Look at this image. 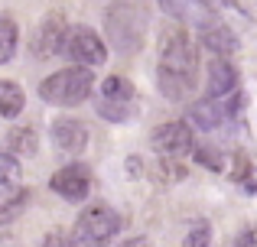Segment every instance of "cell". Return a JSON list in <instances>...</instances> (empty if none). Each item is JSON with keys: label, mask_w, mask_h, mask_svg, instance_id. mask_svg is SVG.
<instances>
[{"label": "cell", "mask_w": 257, "mask_h": 247, "mask_svg": "<svg viewBox=\"0 0 257 247\" xmlns=\"http://www.w3.org/2000/svg\"><path fill=\"white\" fill-rule=\"evenodd\" d=\"M166 17L179 20V23L199 26V30H208L215 26V10L208 7V0H160Z\"/></svg>", "instance_id": "obj_8"}, {"label": "cell", "mask_w": 257, "mask_h": 247, "mask_svg": "<svg viewBox=\"0 0 257 247\" xmlns=\"http://www.w3.org/2000/svg\"><path fill=\"white\" fill-rule=\"evenodd\" d=\"M195 159H199L205 169L225 172V176H228V166H231V156H228V153H221L218 146H195Z\"/></svg>", "instance_id": "obj_17"}, {"label": "cell", "mask_w": 257, "mask_h": 247, "mask_svg": "<svg viewBox=\"0 0 257 247\" xmlns=\"http://www.w3.org/2000/svg\"><path fill=\"white\" fill-rule=\"evenodd\" d=\"M49 133H52V143L62 153H78V150H85V143H88L85 124L75 121V117H59V121H52Z\"/></svg>", "instance_id": "obj_10"}, {"label": "cell", "mask_w": 257, "mask_h": 247, "mask_svg": "<svg viewBox=\"0 0 257 247\" xmlns=\"http://www.w3.org/2000/svg\"><path fill=\"white\" fill-rule=\"evenodd\" d=\"M17 23L10 17H0V65H7L17 52Z\"/></svg>", "instance_id": "obj_18"}, {"label": "cell", "mask_w": 257, "mask_h": 247, "mask_svg": "<svg viewBox=\"0 0 257 247\" xmlns=\"http://www.w3.org/2000/svg\"><path fill=\"white\" fill-rule=\"evenodd\" d=\"M98 114L104 117V121H114V124H120V121H127V114H131V104L127 101H114V98H98Z\"/></svg>", "instance_id": "obj_20"}, {"label": "cell", "mask_w": 257, "mask_h": 247, "mask_svg": "<svg viewBox=\"0 0 257 247\" xmlns=\"http://www.w3.org/2000/svg\"><path fill=\"white\" fill-rule=\"evenodd\" d=\"M49 189L56 192V195H62L65 202H82L88 195V189H91V172H88V166H65V169H59L56 176L49 179Z\"/></svg>", "instance_id": "obj_7"}, {"label": "cell", "mask_w": 257, "mask_h": 247, "mask_svg": "<svg viewBox=\"0 0 257 247\" xmlns=\"http://www.w3.org/2000/svg\"><path fill=\"white\" fill-rule=\"evenodd\" d=\"M7 153H13V156H33V153L39 150V133L33 130V127H13L10 133H7Z\"/></svg>", "instance_id": "obj_14"}, {"label": "cell", "mask_w": 257, "mask_h": 247, "mask_svg": "<svg viewBox=\"0 0 257 247\" xmlns=\"http://www.w3.org/2000/svg\"><path fill=\"white\" fill-rule=\"evenodd\" d=\"M101 98H114V101H134V85L127 82V78L120 75H111L104 78V85H101Z\"/></svg>", "instance_id": "obj_19"}, {"label": "cell", "mask_w": 257, "mask_h": 247, "mask_svg": "<svg viewBox=\"0 0 257 247\" xmlns=\"http://www.w3.org/2000/svg\"><path fill=\"white\" fill-rule=\"evenodd\" d=\"M189 117H192V124H199L202 130H218V127L228 121V111H225V104H221L218 98H205V101L192 104Z\"/></svg>", "instance_id": "obj_12"}, {"label": "cell", "mask_w": 257, "mask_h": 247, "mask_svg": "<svg viewBox=\"0 0 257 247\" xmlns=\"http://www.w3.org/2000/svg\"><path fill=\"white\" fill-rule=\"evenodd\" d=\"M199 78V56L182 26L163 30V46H160V69H157V85L163 98L170 101H186L195 88Z\"/></svg>", "instance_id": "obj_1"}, {"label": "cell", "mask_w": 257, "mask_h": 247, "mask_svg": "<svg viewBox=\"0 0 257 247\" xmlns=\"http://www.w3.org/2000/svg\"><path fill=\"white\" fill-rule=\"evenodd\" d=\"M153 146H157L163 156H186V153H195V137H192V127L186 121H166L163 127L153 130Z\"/></svg>", "instance_id": "obj_6"}, {"label": "cell", "mask_w": 257, "mask_h": 247, "mask_svg": "<svg viewBox=\"0 0 257 247\" xmlns=\"http://www.w3.org/2000/svg\"><path fill=\"white\" fill-rule=\"evenodd\" d=\"M91 85L94 78L88 72V65H69V69L49 75L39 85V98L46 104H56V108H75L91 95Z\"/></svg>", "instance_id": "obj_2"}, {"label": "cell", "mask_w": 257, "mask_h": 247, "mask_svg": "<svg viewBox=\"0 0 257 247\" xmlns=\"http://www.w3.org/2000/svg\"><path fill=\"white\" fill-rule=\"evenodd\" d=\"M26 202H30V192H26L23 185H7V182H0V224L13 221V218L26 208Z\"/></svg>", "instance_id": "obj_13"}, {"label": "cell", "mask_w": 257, "mask_h": 247, "mask_svg": "<svg viewBox=\"0 0 257 247\" xmlns=\"http://www.w3.org/2000/svg\"><path fill=\"white\" fill-rule=\"evenodd\" d=\"M23 111V91L13 82H0V117H17Z\"/></svg>", "instance_id": "obj_16"}, {"label": "cell", "mask_w": 257, "mask_h": 247, "mask_svg": "<svg viewBox=\"0 0 257 247\" xmlns=\"http://www.w3.org/2000/svg\"><path fill=\"white\" fill-rule=\"evenodd\" d=\"M43 247H62V244H56V241H46Z\"/></svg>", "instance_id": "obj_24"}, {"label": "cell", "mask_w": 257, "mask_h": 247, "mask_svg": "<svg viewBox=\"0 0 257 247\" xmlns=\"http://www.w3.org/2000/svg\"><path fill=\"white\" fill-rule=\"evenodd\" d=\"M199 39L202 46H208V52H215V56H228V52L238 49V39L231 36V30H225V26H208V30H199Z\"/></svg>", "instance_id": "obj_15"}, {"label": "cell", "mask_w": 257, "mask_h": 247, "mask_svg": "<svg viewBox=\"0 0 257 247\" xmlns=\"http://www.w3.org/2000/svg\"><path fill=\"white\" fill-rule=\"evenodd\" d=\"M234 85H238V72H234L221 56L212 59V62H208V95L212 98H225V95L234 91Z\"/></svg>", "instance_id": "obj_11"}, {"label": "cell", "mask_w": 257, "mask_h": 247, "mask_svg": "<svg viewBox=\"0 0 257 247\" xmlns=\"http://www.w3.org/2000/svg\"><path fill=\"white\" fill-rule=\"evenodd\" d=\"M208 244H212V228L205 221H195L182 237V247H208Z\"/></svg>", "instance_id": "obj_22"}, {"label": "cell", "mask_w": 257, "mask_h": 247, "mask_svg": "<svg viewBox=\"0 0 257 247\" xmlns=\"http://www.w3.org/2000/svg\"><path fill=\"white\" fill-rule=\"evenodd\" d=\"M62 52L75 65H101L107 59L104 39L94 30H88V26H72V30L65 33V49Z\"/></svg>", "instance_id": "obj_5"}, {"label": "cell", "mask_w": 257, "mask_h": 247, "mask_svg": "<svg viewBox=\"0 0 257 247\" xmlns=\"http://www.w3.org/2000/svg\"><path fill=\"white\" fill-rule=\"evenodd\" d=\"M65 23L59 13H49V17H43V23H39L36 36H33V52H36L39 59L46 56H56V52L65 49Z\"/></svg>", "instance_id": "obj_9"}, {"label": "cell", "mask_w": 257, "mask_h": 247, "mask_svg": "<svg viewBox=\"0 0 257 247\" xmlns=\"http://www.w3.org/2000/svg\"><path fill=\"white\" fill-rule=\"evenodd\" d=\"M120 247H150V241L147 237H131V241H124Z\"/></svg>", "instance_id": "obj_23"}, {"label": "cell", "mask_w": 257, "mask_h": 247, "mask_svg": "<svg viewBox=\"0 0 257 247\" xmlns=\"http://www.w3.org/2000/svg\"><path fill=\"white\" fill-rule=\"evenodd\" d=\"M104 30H107V43L127 56V52H137L140 46H144L147 20L137 7L114 4V7H107V13H104Z\"/></svg>", "instance_id": "obj_3"}, {"label": "cell", "mask_w": 257, "mask_h": 247, "mask_svg": "<svg viewBox=\"0 0 257 247\" xmlns=\"http://www.w3.org/2000/svg\"><path fill=\"white\" fill-rule=\"evenodd\" d=\"M117 231H120V215L111 205H88L78 215L72 237L82 247H104L117 237Z\"/></svg>", "instance_id": "obj_4"}, {"label": "cell", "mask_w": 257, "mask_h": 247, "mask_svg": "<svg viewBox=\"0 0 257 247\" xmlns=\"http://www.w3.org/2000/svg\"><path fill=\"white\" fill-rule=\"evenodd\" d=\"M20 176H23V169H20V159L13 156V153L0 150V182L20 185Z\"/></svg>", "instance_id": "obj_21"}]
</instances>
